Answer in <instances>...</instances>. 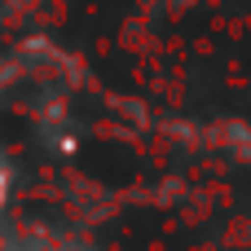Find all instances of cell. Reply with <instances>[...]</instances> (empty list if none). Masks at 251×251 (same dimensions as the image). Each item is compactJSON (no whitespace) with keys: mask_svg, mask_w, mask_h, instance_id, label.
Instances as JSON below:
<instances>
[{"mask_svg":"<svg viewBox=\"0 0 251 251\" xmlns=\"http://www.w3.org/2000/svg\"><path fill=\"white\" fill-rule=\"evenodd\" d=\"M0 194H4V190H0Z\"/></svg>","mask_w":251,"mask_h":251,"instance_id":"6da1fadb","label":"cell"}]
</instances>
